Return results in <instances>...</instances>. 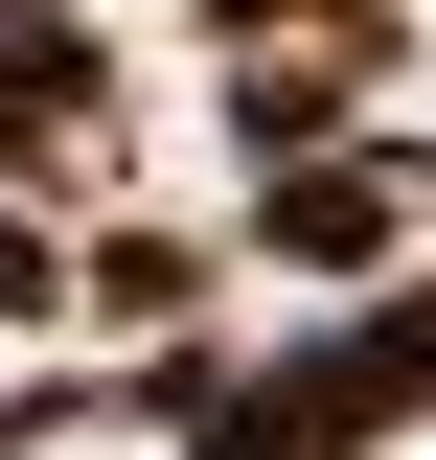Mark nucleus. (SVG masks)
I'll list each match as a JSON object with an SVG mask.
<instances>
[{
  "label": "nucleus",
  "instance_id": "2",
  "mask_svg": "<svg viewBox=\"0 0 436 460\" xmlns=\"http://www.w3.org/2000/svg\"><path fill=\"white\" fill-rule=\"evenodd\" d=\"M115 460H138V438H115Z\"/></svg>",
  "mask_w": 436,
  "mask_h": 460
},
{
  "label": "nucleus",
  "instance_id": "1",
  "mask_svg": "<svg viewBox=\"0 0 436 460\" xmlns=\"http://www.w3.org/2000/svg\"><path fill=\"white\" fill-rule=\"evenodd\" d=\"M368 460H436V414H414V438H368Z\"/></svg>",
  "mask_w": 436,
  "mask_h": 460
}]
</instances>
